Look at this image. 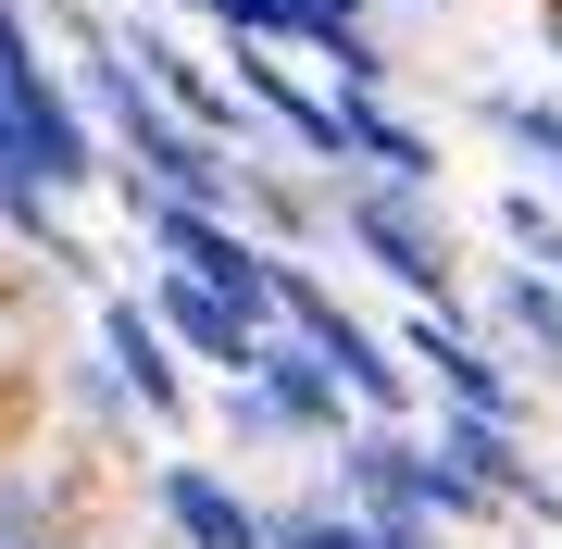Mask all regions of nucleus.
<instances>
[{
    "label": "nucleus",
    "mask_w": 562,
    "mask_h": 549,
    "mask_svg": "<svg viewBox=\"0 0 562 549\" xmlns=\"http://www.w3.org/2000/svg\"><path fill=\"white\" fill-rule=\"evenodd\" d=\"M325 238H350V263L375 287H401V312H462V238L425 187L325 175Z\"/></svg>",
    "instance_id": "f257e3e1"
},
{
    "label": "nucleus",
    "mask_w": 562,
    "mask_h": 549,
    "mask_svg": "<svg viewBox=\"0 0 562 549\" xmlns=\"http://www.w3.org/2000/svg\"><path fill=\"white\" fill-rule=\"evenodd\" d=\"M387 350H401V375H413V400H425V412L525 425V375L475 338V300H462V312H401V325H387Z\"/></svg>",
    "instance_id": "f03ea898"
},
{
    "label": "nucleus",
    "mask_w": 562,
    "mask_h": 549,
    "mask_svg": "<svg viewBox=\"0 0 562 549\" xmlns=\"http://www.w3.org/2000/svg\"><path fill=\"white\" fill-rule=\"evenodd\" d=\"M88 363L113 375V400L138 412L150 437H188V425H201V375L162 350V325L138 312V287H88Z\"/></svg>",
    "instance_id": "7ed1b4c3"
},
{
    "label": "nucleus",
    "mask_w": 562,
    "mask_h": 549,
    "mask_svg": "<svg viewBox=\"0 0 562 549\" xmlns=\"http://www.w3.org/2000/svg\"><path fill=\"white\" fill-rule=\"evenodd\" d=\"M325 125H338V175H375V187H425L438 201V175H450V150H438V125H425L401 88H325Z\"/></svg>",
    "instance_id": "20e7f679"
},
{
    "label": "nucleus",
    "mask_w": 562,
    "mask_h": 549,
    "mask_svg": "<svg viewBox=\"0 0 562 549\" xmlns=\"http://www.w3.org/2000/svg\"><path fill=\"white\" fill-rule=\"evenodd\" d=\"M238 387H250V412H262V437L276 449H338L362 412L338 400V375L313 363V350H288V338H262L250 363H238Z\"/></svg>",
    "instance_id": "39448f33"
},
{
    "label": "nucleus",
    "mask_w": 562,
    "mask_h": 549,
    "mask_svg": "<svg viewBox=\"0 0 562 549\" xmlns=\"http://www.w3.org/2000/svg\"><path fill=\"white\" fill-rule=\"evenodd\" d=\"M138 312H150V325H162V350H176L188 375H213V387L238 375V363H250L262 338H276V325H262V312H238V300H213L201 275H162V263L138 275Z\"/></svg>",
    "instance_id": "423d86ee"
},
{
    "label": "nucleus",
    "mask_w": 562,
    "mask_h": 549,
    "mask_svg": "<svg viewBox=\"0 0 562 549\" xmlns=\"http://www.w3.org/2000/svg\"><path fill=\"white\" fill-rule=\"evenodd\" d=\"M150 525L176 537V549H262V500L225 462L176 449V462H150Z\"/></svg>",
    "instance_id": "0eeeda50"
},
{
    "label": "nucleus",
    "mask_w": 562,
    "mask_h": 549,
    "mask_svg": "<svg viewBox=\"0 0 562 549\" xmlns=\"http://www.w3.org/2000/svg\"><path fill=\"white\" fill-rule=\"evenodd\" d=\"M325 500L362 512V525H425V437L413 425H350L338 449H325Z\"/></svg>",
    "instance_id": "6e6552de"
},
{
    "label": "nucleus",
    "mask_w": 562,
    "mask_h": 549,
    "mask_svg": "<svg viewBox=\"0 0 562 549\" xmlns=\"http://www.w3.org/2000/svg\"><path fill=\"white\" fill-rule=\"evenodd\" d=\"M475 125L513 150V187H538V201L562 187V88H513L501 76V88H475Z\"/></svg>",
    "instance_id": "1a4fd4ad"
},
{
    "label": "nucleus",
    "mask_w": 562,
    "mask_h": 549,
    "mask_svg": "<svg viewBox=\"0 0 562 549\" xmlns=\"http://www.w3.org/2000/svg\"><path fill=\"white\" fill-rule=\"evenodd\" d=\"M88 512H76V474L25 462V449H0V549H76Z\"/></svg>",
    "instance_id": "9d476101"
},
{
    "label": "nucleus",
    "mask_w": 562,
    "mask_h": 549,
    "mask_svg": "<svg viewBox=\"0 0 562 549\" xmlns=\"http://www.w3.org/2000/svg\"><path fill=\"white\" fill-rule=\"evenodd\" d=\"M475 338H487V350L513 338V350H525L538 375H562V287H550V275H513V263H501V275H487V325H475Z\"/></svg>",
    "instance_id": "9b49d317"
},
{
    "label": "nucleus",
    "mask_w": 562,
    "mask_h": 549,
    "mask_svg": "<svg viewBox=\"0 0 562 549\" xmlns=\"http://www.w3.org/2000/svg\"><path fill=\"white\" fill-rule=\"evenodd\" d=\"M262 549H375V525L313 488V500H262Z\"/></svg>",
    "instance_id": "f8f14e48"
},
{
    "label": "nucleus",
    "mask_w": 562,
    "mask_h": 549,
    "mask_svg": "<svg viewBox=\"0 0 562 549\" xmlns=\"http://www.w3.org/2000/svg\"><path fill=\"white\" fill-rule=\"evenodd\" d=\"M487 225H501L513 275H550V287H562V213L538 201V187H501V201H487Z\"/></svg>",
    "instance_id": "ddd939ff"
},
{
    "label": "nucleus",
    "mask_w": 562,
    "mask_h": 549,
    "mask_svg": "<svg viewBox=\"0 0 562 549\" xmlns=\"http://www.w3.org/2000/svg\"><path fill=\"white\" fill-rule=\"evenodd\" d=\"M63 400H76V425H88V437H125V425H138V412L113 400V375H101V363H76V375H63Z\"/></svg>",
    "instance_id": "4468645a"
},
{
    "label": "nucleus",
    "mask_w": 562,
    "mask_h": 549,
    "mask_svg": "<svg viewBox=\"0 0 562 549\" xmlns=\"http://www.w3.org/2000/svg\"><path fill=\"white\" fill-rule=\"evenodd\" d=\"M375 13H450V0H375Z\"/></svg>",
    "instance_id": "2eb2a0df"
},
{
    "label": "nucleus",
    "mask_w": 562,
    "mask_h": 549,
    "mask_svg": "<svg viewBox=\"0 0 562 549\" xmlns=\"http://www.w3.org/2000/svg\"><path fill=\"white\" fill-rule=\"evenodd\" d=\"M0 25H25V0H0Z\"/></svg>",
    "instance_id": "dca6fc26"
},
{
    "label": "nucleus",
    "mask_w": 562,
    "mask_h": 549,
    "mask_svg": "<svg viewBox=\"0 0 562 549\" xmlns=\"http://www.w3.org/2000/svg\"><path fill=\"white\" fill-rule=\"evenodd\" d=\"M76 549H113V537H101V525H88V537H76Z\"/></svg>",
    "instance_id": "f3484780"
},
{
    "label": "nucleus",
    "mask_w": 562,
    "mask_h": 549,
    "mask_svg": "<svg viewBox=\"0 0 562 549\" xmlns=\"http://www.w3.org/2000/svg\"><path fill=\"white\" fill-rule=\"evenodd\" d=\"M525 13H538V0H525Z\"/></svg>",
    "instance_id": "a211bd4d"
}]
</instances>
